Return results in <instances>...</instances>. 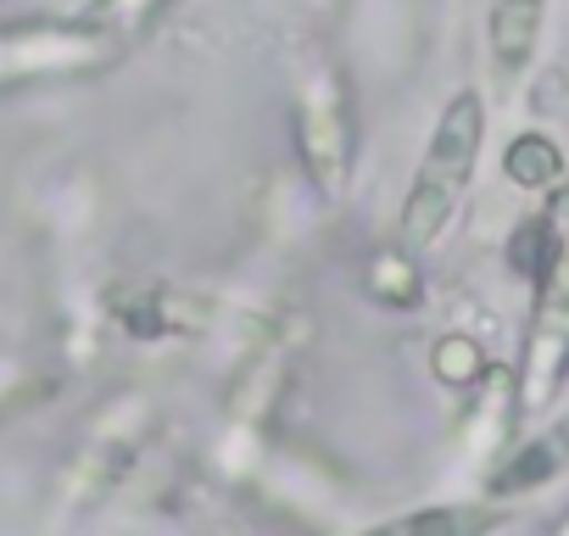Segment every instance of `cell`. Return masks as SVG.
Instances as JSON below:
<instances>
[{"label": "cell", "mask_w": 569, "mask_h": 536, "mask_svg": "<svg viewBox=\"0 0 569 536\" xmlns=\"http://www.w3.org/2000/svg\"><path fill=\"white\" fill-rule=\"evenodd\" d=\"M536 240V302H530V330L519 353V414H541L558 386L569 380V185L558 179L547 190L541 218H530Z\"/></svg>", "instance_id": "obj_1"}, {"label": "cell", "mask_w": 569, "mask_h": 536, "mask_svg": "<svg viewBox=\"0 0 569 536\" xmlns=\"http://www.w3.org/2000/svg\"><path fill=\"white\" fill-rule=\"evenodd\" d=\"M480 146H486V101H480V90H458L441 107V118L430 129V146L419 157L413 190L402 201V218H397V246L402 251H430L447 235V224L458 218V207L469 196Z\"/></svg>", "instance_id": "obj_2"}, {"label": "cell", "mask_w": 569, "mask_h": 536, "mask_svg": "<svg viewBox=\"0 0 569 536\" xmlns=\"http://www.w3.org/2000/svg\"><path fill=\"white\" fill-rule=\"evenodd\" d=\"M541 23H547V0H491V12H486V46H491V68L502 79H519L536 62Z\"/></svg>", "instance_id": "obj_3"}, {"label": "cell", "mask_w": 569, "mask_h": 536, "mask_svg": "<svg viewBox=\"0 0 569 536\" xmlns=\"http://www.w3.org/2000/svg\"><path fill=\"white\" fill-rule=\"evenodd\" d=\"M558 475H569V408L541 436L513 447V458L491 475V497H519V492H536V486H547Z\"/></svg>", "instance_id": "obj_4"}, {"label": "cell", "mask_w": 569, "mask_h": 536, "mask_svg": "<svg viewBox=\"0 0 569 536\" xmlns=\"http://www.w3.org/2000/svg\"><path fill=\"white\" fill-rule=\"evenodd\" d=\"M302 146H308V168L330 185V190H341V179H347V151H352V140H347V118H341V101L330 96V90H313V107L302 112Z\"/></svg>", "instance_id": "obj_5"}, {"label": "cell", "mask_w": 569, "mask_h": 536, "mask_svg": "<svg viewBox=\"0 0 569 536\" xmlns=\"http://www.w3.org/2000/svg\"><path fill=\"white\" fill-rule=\"evenodd\" d=\"M502 173L519 185V190H552L563 179V151L547 140V135H519L502 157Z\"/></svg>", "instance_id": "obj_6"}, {"label": "cell", "mask_w": 569, "mask_h": 536, "mask_svg": "<svg viewBox=\"0 0 569 536\" xmlns=\"http://www.w3.org/2000/svg\"><path fill=\"white\" fill-rule=\"evenodd\" d=\"M162 12V0H107V23L112 29H140Z\"/></svg>", "instance_id": "obj_7"}]
</instances>
